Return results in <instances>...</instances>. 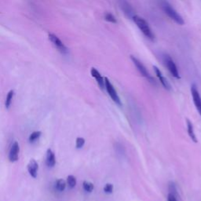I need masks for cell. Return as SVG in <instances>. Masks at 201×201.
Wrapping results in <instances>:
<instances>
[{"label":"cell","instance_id":"cell-17","mask_svg":"<svg viewBox=\"0 0 201 201\" xmlns=\"http://www.w3.org/2000/svg\"><path fill=\"white\" fill-rule=\"evenodd\" d=\"M83 189H84L86 192H87V193H91V192L94 190V184L91 183V182L85 181V182H83Z\"/></svg>","mask_w":201,"mask_h":201},{"label":"cell","instance_id":"cell-9","mask_svg":"<svg viewBox=\"0 0 201 201\" xmlns=\"http://www.w3.org/2000/svg\"><path fill=\"white\" fill-rule=\"evenodd\" d=\"M90 73H91V75L95 79L96 82H97V84H98L99 87H100L101 90L106 89V88H105V79L103 78L102 75H100V72H99L96 69L92 68L90 70Z\"/></svg>","mask_w":201,"mask_h":201},{"label":"cell","instance_id":"cell-11","mask_svg":"<svg viewBox=\"0 0 201 201\" xmlns=\"http://www.w3.org/2000/svg\"><path fill=\"white\" fill-rule=\"evenodd\" d=\"M28 171L29 174L32 176V178H35L37 177L38 174V170H39V164L34 159L29 161V163H28Z\"/></svg>","mask_w":201,"mask_h":201},{"label":"cell","instance_id":"cell-7","mask_svg":"<svg viewBox=\"0 0 201 201\" xmlns=\"http://www.w3.org/2000/svg\"><path fill=\"white\" fill-rule=\"evenodd\" d=\"M191 94L192 97H193V102H194L195 106H196V109H197L199 115L201 116V97L199 94V91H198L196 86L193 84L191 87Z\"/></svg>","mask_w":201,"mask_h":201},{"label":"cell","instance_id":"cell-6","mask_svg":"<svg viewBox=\"0 0 201 201\" xmlns=\"http://www.w3.org/2000/svg\"><path fill=\"white\" fill-rule=\"evenodd\" d=\"M49 41L53 43L54 46H55L58 51L61 52L62 54H67L69 53V49L66 47L65 45L61 42V40L58 38L54 34H49Z\"/></svg>","mask_w":201,"mask_h":201},{"label":"cell","instance_id":"cell-2","mask_svg":"<svg viewBox=\"0 0 201 201\" xmlns=\"http://www.w3.org/2000/svg\"><path fill=\"white\" fill-rule=\"evenodd\" d=\"M132 19L133 21H134V22L135 23L136 25L137 26V28L140 29L141 32H142L148 39L153 41L154 39H155V35H154L152 29L150 28L148 22H147L143 18L138 16V15H134V16L132 17Z\"/></svg>","mask_w":201,"mask_h":201},{"label":"cell","instance_id":"cell-4","mask_svg":"<svg viewBox=\"0 0 201 201\" xmlns=\"http://www.w3.org/2000/svg\"><path fill=\"white\" fill-rule=\"evenodd\" d=\"M163 62H164L165 66L168 68L170 73H171L174 78L180 79V75H179L178 68L177 66H176L174 61H173V59L171 58V57H170L168 54L163 55Z\"/></svg>","mask_w":201,"mask_h":201},{"label":"cell","instance_id":"cell-10","mask_svg":"<svg viewBox=\"0 0 201 201\" xmlns=\"http://www.w3.org/2000/svg\"><path fill=\"white\" fill-rule=\"evenodd\" d=\"M153 69H154V71H155L156 75H157V76L158 77L159 80L160 81L161 84L163 85V87H164L166 90H170L171 89V85H170L169 82L168 81V80H167V79L163 76V74H162V72H160V69H159L157 66H153Z\"/></svg>","mask_w":201,"mask_h":201},{"label":"cell","instance_id":"cell-24","mask_svg":"<svg viewBox=\"0 0 201 201\" xmlns=\"http://www.w3.org/2000/svg\"><path fill=\"white\" fill-rule=\"evenodd\" d=\"M168 201H178L177 198H176V196L171 194V193H169L168 196Z\"/></svg>","mask_w":201,"mask_h":201},{"label":"cell","instance_id":"cell-15","mask_svg":"<svg viewBox=\"0 0 201 201\" xmlns=\"http://www.w3.org/2000/svg\"><path fill=\"white\" fill-rule=\"evenodd\" d=\"M120 6H121L122 10L124 11L125 14L127 15L128 17H131V13H132V9H131V7H130L129 4H128L126 1H123V0H122V4Z\"/></svg>","mask_w":201,"mask_h":201},{"label":"cell","instance_id":"cell-12","mask_svg":"<svg viewBox=\"0 0 201 201\" xmlns=\"http://www.w3.org/2000/svg\"><path fill=\"white\" fill-rule=\"evenodd\" d=\"M46 164L49 168H53L56 164V158L54 152L50 148L46 151Z\"/></svg>","mask_w":201,"mask_h":201},{"label":"cell","instance_id":"cell-8","mask_svg":"<svg viewBox=\"0 0 201 201\" xmlns=\"http://www.w3.org/2000/svg\"><path fill=\"white\" fill-rule=\"evenodd\" d=\"M19 144L18 142H14L12 145L10 153H9V160L10 162L13 163V162L18 161V159H19Z\"/></svg>","mask_w":201,"mask_h":201},{"label":"cell","instance_id":"cell-13","mask_svg":"<svg viewBox=\"0 0 201 201\" xmlns=\"http://www.w3.org/2000/svg\"><path fill=\"white\" fill-rule=\"evenodd\" d=\"M186 122H187L186 123H187V131H188V136H189V137L192 139V141H193V142H194L195 143H196V142H197V138H196V134H195L193 123H192L191 121H190L189 120H188V119L186 120Z\"/></svg>","mask_w":201,"mask_h":201},{"label":"cell","instance_id":"cell-16","mask_svg":"<svg viewBox=\"0 0 201 201\" xmlns=\"http://www.w3.org/2000/svg\"><path fill=\"white\" fill-rule=\"evenodd\" d=\"M66 188V182L64 179H58L56 182V188L59 192H63Z\"/></svg>","mask_w":201,"mask_h":201},{"label":"cell","instance_id":"cell-14","mask_svg":"<svg viewBox=\"0 0 201 201\" xmlns=\"http://www.w3.org/2000/svg\"><path fill=\"white\" fill-rule=\"evenodd\" d=\"M13 95H14V92H13V90L9 91L8 94H7V98H6V101H5V107L7 109H10V106H11L12 100H13Z\"/></svg>","mask_w":201,"mask_h":201},{"label":"cell","instance_id":"cell-18","mask_svg":"<svg viewBox=\"0 0 201 201\" xmlns=\"http://www.w3.org/2000/svg\"><path fill=\"white\" fill-rule=\"evenodd\" d=\"M67 184L69 188H73L76 185V178L73 175H69L67 178Z\"/></svg>","mask_w":201,"mask_h":201},{"label":"cell","instance_id":"cell-5","mask_svg":"<svg viewBox=\"0 0 201 201\" xmlns=\"http://www.w3.org/2000/svg\"><path fill=\"white\" fill-rule=\"evenodd\" d=\"M131 61H133V63H134V65L136 66V68H137V70H138V72H140L141 75H142V76L145 77V78H146L147 80H149L151 83H155V80H153V78H152V77L150 75V74L148 73V70L146 69L145 66L144 65V64H142V63L141 62V61H139L137 58H135V57H134L131 55Z\"/></svg>","mask_w":201,"mask_h":201},{"label":"cell","instance_id":"cell-23","mask_svg":"<svg viewBox=\"0 0 201 201\" xmlns=\"http://www.w3.org/2000/svg\"><path fill=\"white\" fill-rule=\"evenodd\" d=\"M169 193H171V194L176 196L177 195V190H176L175 185H174V183L171 182L169 185Z\"/></svg>","mask_w":201,"mask_h":201},{"label":"cell","instance_id":"cell-1","mask_svg":"<svg viewBox=\"0 0 201 201\" xmlns=\"http://www.w3.org/2000/svg\"><path fill=\"white\" fill-rule=\"evenodd\" d=\"M160 6H161V8L163 9L164 13L171 20H173L174 22L177 23L179 25H183L185 24V21H184L182 17L173 8L172 6L168 1H166V0H160Z\"/></svg>","mask_w":201,"mask_h":201},{"label":"cell","instance_id":"cell-19","mask_svg":"<svg viewBox=\"0 0 201 201\" xmlns=\"http://www.w3.org/2000/svg\"><path fill=\"white\" fill-rule=\"evenodd\" d=\"M41 134H42L41 131H34V132L32 133V134H30V136H29V142H35V141H36L37 139L39 138L40 136H41Z\"/></svg>","mask_w":201,"mask_h":201},{"label":"cell","instance_id":"cell-21","mask_svg":"<svg viewBox=\"0 0 201 201\" xmlns=\"http://www.w3.org/2000/svg\"><path fill=\"white\" fill-rule=\"evenodd\" d=\"M85 144V139L83 137H77L75 141V147L77 148H83Z\"/></svg>","mask_w":201,"mask_h":201},{"label":"cell","instance_id":"cell-20","mask_svg":"<svg viewBox=\"0 0 201 201\" xmlns=\"http://www.w3.org/2000/svg\"><path fill=\"white\" fill-rule=\"evenodd\" d=\"M105 20H106V21H108V22L114 23V24H116V23L117 22L116 18L115 17H114V15L111 13H106V14H105Z\"/></svg>","mask_w":201,"mask_h":201},{"label":"cell","instance_id":"cell-22","mask_svg":"<svg viewBox=\"0 0 201 201\" xmlns=\"http://www.w3.org/2000/svg\"><path fill=\"white\" fill-rule=\"evenodd\" d=\"M104 191L107 194H110V193H112L113 192V185L109 183L106 184L104 187Z\"/></svg>","mask_w":201,"mask_h":201},{"label":"cell","instance_id":"cell-3","mask_svg":"<svg viewBox=\"0 0 201 201\" xmlns=\"http://www.w3.org/2000/svg\"><path fill=\"white\" fill-rule=\"evenodd\" d=\"M104 79H105V88H106V90H107L109 95L110 96L112 100H113L116 104L120 106V105H121V100H120V97H119L116 89L114 88L113 85L112 84V83L109 81V80L107 78V77H105Z\"/></svg>","mask_w":201,"mask_h":201}]
</instances>
